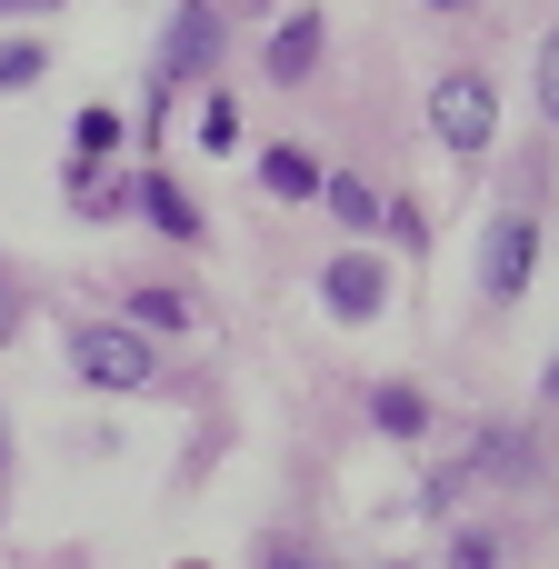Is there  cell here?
Masks as SVG:
<instances>
[{"label":"cell","instance_id":"cell-14","mask_svg":"<svg viewBox=\"0 0 559 569\" xmlns=\"http://www.w3.org/2000/svg\"><path fill=\"white\" fill-rule=\"evenodd\" d=\"M40 80V50L30 40H0V90H30Z\"/></svg>","mask_w":559,"mask_h":569},{"label":"cell","instance_id":"cell-9","mask_svg":"<svg viewBox=\"0 0 559 569\" xmlns=\"http://www.w3.org/2000/svg\"><path fill=\"white\" fill-rule=\"evenodd\" d=\"M370 420H380L390 440H420V430H430V410H420V390H380V400H370Z\"/></svg>","mask_w":559,"mask_h":569},{"label":"cell","instance_id":"cell-1","mask_svg":"<svg viewBox=\"0 0 559 569\" xmlns=\"http://www.w3.org/2000/svg\"><path fill=\"white\" fill-rule=\"evenodd\" d=\"M70 370H80L90 390H150V380H160L150 340H140L130 320H90V330H70Z\"/></svg>","mask_w":559,"mask_h":569},{"label":"cell","instance_id":"cell-7","mask_svg":"<svg viewBox=\"0 0 559 569\" xmlns=\"http://www.w3.org/2000/svg\"><path fill=\"white\" fill-rule=\"evenodd\" d=\"M130 200L150 210V230H170V240H200V210H190V200H180L160 170H140V190H130Z\"/></svg>","mask_w":559,"mask_h":569},{"label":"cell","instance_id":"cell-2","mask_svg":"<svg viewBox=\"0 0 559 569\" xmlns=\"http://www.w3.org/2000/svg\"><path fill=\"white\" fill-rule=\"evenodd\" d=\"M430 130H440L450 150H490V130H500V90H490L480 70H450V80L430 90Z\"/></svg>","mask_w":559,"mask_h":569},{"label":"cell","instance_id":"cell-8","mask_svg":"<svg viewBox=\"0 0 559 569\" xmlns=\"http://www.w3.org/2000/svg\"><path fill=\"white\" fill-rule=\"evenodd\" d=\"M260 180H270L280 200H310V190H320V160H310V150H270V160H260Z\"/></svg>","mask_w":559,"mask_h":569},{"label":"cell","instance_id":"cell-4","mask_svg":"<svg viewBox=\"0 0 559 569\" xmlns=\"http://www.w3.org/2000/svg\"><path fill=\"white\" fill-rule=\"evenodd\" d=\"M210 60H220V10L210 0H180L170 30H160V80H200Z\"/></svg>","mask_w":559,"mask_h":569},{"label":"cell","instance_id":"cell-19","mask_svg":"<svg viewBox=\"0 0 559 569\" xmlns=\"http://www.w3.org/2000/svg\"><path fill=\"white\" fill-rule=\"evenodd\" d=\"M190 569H200V560H190Z\"/></svg>","mask_w":559,"mask_h":569},{"label":"cell","instance_id":"cell-16","mask_svg":"<svg viewBox=\"0 0 559 569\" xmlns=\"http://www.w3.org/2000/svg\"><path fill=\"white\" fill-rule=\"evenodd\" d=\"M260 569H320V560H300V550H270V560H260Z\"/></svg>","mask_w":559,"mask_h":569},{"label":"cell","instance_id":"cell-13","mask_svg":"<svg viewBox=\"0 0 559 569\" xmlns=\"http://www.w3.org/2000/svg\"><path fill=\"white\" fill-rule=\"evenodd\" d=\"M230 140H240V110L210 90V100H200V150H230Z\"/></svg>","mask_w":559,"mask_h":569},{"label":"cell","instance_id":"cell-5","mask_svg":"<svg viewBox=\"0 0 559 569\" xmlns=\"http://www.w3.org/2000/svg\"><path fill=\"white\" fill-rule=\"evenodd\" d=\"M320 300H330V320H380V300H390V280H380V260H330V280H320Z\"/></svg>","mask_w":559,"mask_h":569},{"label":"cell","instance_id":"cell-6","mask_svg":"<svg viewBox=\"0 0 559 569\" xmlns=\"http://www.w3.org/2000/svg\"><path fill=\"white\" fill-rule=\"evenodd\" d=\"M320 70V10H290L270 30V80H310Z\"/></svg>","mask_w":559,"mask_h":569},{"label":"cell","instance_id":"cell-12","mask_svg":"<svg viewBox=\"0 0 559 569\" xmlns=\"http://www.w3.org/2000/svg\"><path fill=\"white\" fill-rule=\"evenodd\" d=\"M70 130H80V160H100V150H120V110H80Z\"/></svg>","mask_w":559,"mask_h":569},{"label":"cell","instance_id":"cell-15","mask_svg":"<svg viewBox=\"0 0 559 569\" xmlns=\"http://www.w3.org/2000/svg\"><path fill=\"white\" fill-rule=\"evenodd\" d=\"M540 110L559 120V30H550V50H540Z\"/></svg>","mask_w":559,"mask_h":569},{"label":"cell","instance_id":"cell-3","mask_svg":"<svg viewBox=\"0 0 559 569\" xmlns=\"http://www.w3.org/2000/svg\"><path fill=\"white\" fill-rule=\"evenodd\" d=\"M530 280H540V220L530 210H500L490 220V250H480V290L490 300H520Z\"/></svg>","mask_w":559,"mask_h":569},{"label":"cell","instance_id":"cell-11","mask_svg":"<svg viewBox=\"0 0 559 569\" xmlns=\"http://www.w3.org/2000/svg\"><path fill=\"white\" fill-rule=\"evenodd\" d=\"M130 310H140L150 330H190V300H180V290H130Z\"/></svg>","mask_w":559,"mask_h":569},{"label":"cell","instance_id":"cell-17","mask_svg":"<svg viewBox=\"0 0 559 569\" xmlns=\"http://www.w3.org/2000/svg\"><path fill=\"white\" fill-rule=\"evenodd\" d=\"M550 400H559V360H550Z\"/></svg>","mask_w":559,"mask_h":569},{"label":"cell","instance_id":"cell-18","mask_svg":"<svg viewBox=\"0 0 559 569\" xmlns=\"http://www.w3.org/2000/svg\"><path fill=\"white\" fill-rule=\"evenodd\" d=\"M430 10H460V0H430Z\"/></svg>","mask_w":559,"mask_h":569},{"label":"cell","instance_id":"cell-10","mask_svg":"<svg viewBox=\"0 0 559 569\" xmlns=\"http://www.w3.org/2000/svg\"><path fill=\"white\" fill-rule=\"evenodd\" d=\"M320 200H330V220H350V230H370V220H380V200H370L360 180H320Z\"/></svg>","mask_w":559,"mask_h":569}]
</instances>
